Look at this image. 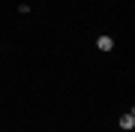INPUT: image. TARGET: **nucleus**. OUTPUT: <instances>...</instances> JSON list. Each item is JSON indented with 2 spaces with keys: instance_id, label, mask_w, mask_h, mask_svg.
<instances>
[{
  "instance_id": "f257e3e1",
  "label": "nucleus",
  "mask_w": 135,
  "mask_h": 132,
  "mask_svg": "<svg viewBox=\"0 0 135 132\" xmlns=\"http://www.w3.org/2000/svg\"><path fill=\"white\" fill-rule=\"evenodd\" d=\"M96 48H99V51H111V48H114V39H111V36H105V33H102L99 39H96Z\"/></svg>"
},
{
  "instance_id": "f03ea898",
  "label": "nucleus",
  "mask_w": 135,
  "mask_h": 132,
  "mask_svg": "<svg viewBox=\"0 0 135 132\" xmlns=\"http://www.w3.org/2000/svg\"><path fill=\"white\" fill-rule=\"evenodd\" d=\"M132 126H135V114L129 111V114H123V117H120V129H126V132H129Z\"/></svg>"
}]
</instances>
